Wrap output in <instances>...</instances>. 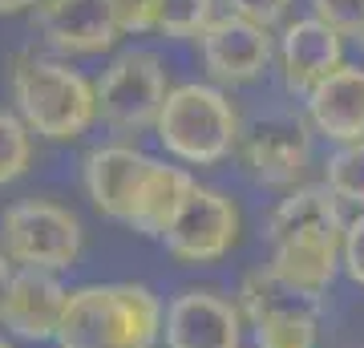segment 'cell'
Wrapping results in <instances>:
<instances>
[{
  "label": "cell",
  "instance_id": "484cf974",
  "mask_svg": "<svg viewBox=\"0 0 364 348\" xmlns=\"http://www.w3.org/2000/svg\"><path fill=\"white\" fill-rule=\"evenodd\" d=\"M13 275H16V268H13V259L0 251V300H4V292H9V284H13Z\"/></svg>",
  "mask_w": 364,
  "mask_h": 348
},
{
  "label": "cell",
  "instance_id": "9a60e30c",
  "mask_svg": "<svg viewBox=\"0 0 364 348\" xmlns=\"http://www.w3.org/2000/svg\"><path fill=\"white\" fill-rule=\"evenodd\" d=\"M340 33L316 21V16H299V21H287L284 33H279V45H275V61H279V78L291 93H308L344 65V53H340Z\"/></svg>",
  "mask_w": 364,
  "mask_h": 348
},
{
  "label": "cell",
  "instance_id": "3957f363",
  "mask_svg": "<svg viewBox=\"0 0 364 348\" xmlns=\"http://www.w3.org/2000/svg\"><path fill=\"white\" fill-rule=\"evenodd\" d=\"M9 90L21 122L49 142H73L97 122V90L69 61L16 53Z\"/></svg>",
  "mask_w": 364,
  "mask_h": 348
},
{
  "label": "cell",
  "instance_id": "9c48e42d",
  "mask_svg": "<svg viewBox=\"0 0 364 348\" xmlns=\"http://www.w3.org/2000/svg\"><path fill=\"white\" fill-rule=\"evenodd\" d=\"M239 227H243V219H239V206L231 194L198 182L158 243L182 268H207V263L231 255V247L239 243Z\"/></svg>",
  "mask_w": 364,
  "mask_h": 348
},
{
  "label": "cell",
  "instance_id": "52a82bcc",
  "mask_svg": "<svg viewBox=\"0 0 364 348\" xmlns=\"http://www.w3.org/2000/svg\"><path fill=\"white\" fill-rule=\"evenodd\" d=\"M97 117L117 134H142L158 126V114L170 97L166 65L150 49H126L102 69L93 81Z\"/></svg>",
  "mask_w": 364,
  "mask_h": 348
},
{
  "label": "cell",
  "instance_id": "e0dca14e",
  "mask_svg": "<svg viewBox=\"0 0 364 348\" xmlns=\"http://www.w3.org/2000/svg\"><path fill=\"white\" fill-rule=\"evenodd\" d=\"M195 186H198V182H195V174H191L186 167H170V162L158 158L154 170L146 174L138 199H134L126 227L138 231V235H146V239H162L166 227L174 223V215L182 211V203L191 199Z\"/></svg>",
  "mask_w": 364,
  "mask_h": 348
},
{
  "label": "cell",
  "instance_id": "8fae6325",
  "mask_svg": "<svg viewBox=\"0 0 364 348\" xmlns=\"http://www.w3.org/2000/svg\"><path fill=\"white\" fill-rule=\"evenodd\" d=\"M198 49H203V65L215 85H251L272 65L275 41L272 28L227 13L207 25V33L198 37Z\"/></svg>",
  "mask_w": 364,
  "mask_h": 348
},
{
  "label": "cell",
  "instance_id": "7402d4cb",
  "mask_svg": "<svg viewBox=\"0 0 364 348\" xmlns=\"http://www.w3.org/2000/svg\"><path fill=\"white\" fill-rule=\"evenodd\" d=\"M109 13H114L117 33H150L158 16V0H105Z\"/></svg>",
  "mask_w": 364,
  "mask_h": 348
},
{
  "label": "cell",
  "instance_id": "7c38bea8",
  "mask_svg": "<svg viewBox=\"0 0 364 348\" xmlns=\"http://www.w3.org/2000/svg\"><path fill=\"white\" fill-rule=\"evenodd\" d=\"M154 162L158 158L142 154L138 146H93L81 158V186H85V199L93 203V211L114 223H126Z\"/></svg>",
  "mask_w": 364,
  "mask_h": 348
},
{
  "label": "cell",
  "instance_id": "d6986e66",
  "mask_svg": "<svg viewBox=\"0 0 364 348\" xmlns=\"http://www.w3.org/2000/svg\"><path fill=\"white\" fill-rule=\"evenodd\" d=\"M210 21H215V0H158L154 28L162 37L186 41V37H203Z\"/></svg>",
  "mask_w": 364,
  "mask_h": 348
},
{
  "label": "cell",
  "instance_id": "7a4b0ae2",
  "mask_svg": "<svg viewBox=\"0 0 364 348\" xmlns=\"http://www.w3.org/2000/svg\"><path fill=\"white\" fill-rule=\"evenodd\" d=\"M166 304L150 284L73 288L57 348H158Z\"/></svg>",
  "mask_w": 364,
  "mask_h": 348
},
{
  "label": "cell",
  "instance_id": "6da1fadb",
  "mask_svg": "<svg viewBox=\"0 0 364 348\" xmlns=\"http://www.w3.org/2000/svg\"><path fill=\"white\" fill-rule=\"evenodd\" d=\"M344 231H348V219L340 211V199L324 182L296 186L267 215V243H272L267 268L296 292L324 300L332 280L340 275Z\"/></svg>",
  "mask_w": 364,
  "mask_h": 348
},
{
  "label": "cell",
  "instance_id": "5b68a950",
  "mask_svg": "<svg viewBox=\"0 0 364 348\" xmlns=\"http://www.w3.org/2000/svg\"><path fill=\"white\" fill-rule=\"evenodd\" d=\"M81 219L53 199H21L0 211V251L21 271L61 275L81 259Z\"/></svg>",
  "mask_w": 364,
  "mask_h": 348
},
{
  "label": "cell",
  "instance_id": "2e32d148",
  "mask_svg": "<svg viewBox=\"0 0 364 348\" xmlns=\"http://www.w3.org/2000/svg\"><path fill=\"white\" fill-rule=\"evenodd\" d=\"M304 117L316 134L328 142H364V69L360 65H340L328 73L308 97H304Z\"/></svg>",
  "mask_w": 364,
  "mask_h": 348
},
{
  "label": "cell",
  "instance_id": "44dd1931",
  "mask_svg": "<svg viewBox=\"0 0 364 348\" xmlns=\"http://www.w3.org/2000/svg\"><path fill=\"white\" fill-rule=\"evenodd\" d=\"M312 16L332 33L364 45V0H312Z\"/></svg>",
  "mask_w": 364,
  "mask_h": 348
},
{
  "label": "cell",
  "instance_id": "30bf717a",
  "mask_svg": "<svg viewBox=\"0 0 364 348\" xmlns=\"http://www.w3.org/2000/svg\"><path fill=\"white\" fill-rule=\"evenodd\" d=\"M243 308L219 288H182L166 304L162 348H243Z\"/></svg>",
  "mask_w": 364,
  "mask_h": 348
},
{
  "label": "cell",
  "instance_id": "d4e9b609",
  "mask_svg": "<svg viewBox=\"0 0 364 348\" xmlns=\"http://www.w3.org/2000/svg\"><path fill=\"white\" fill-rule=\"evenodd\" d=\"M41 0H0V16H16V13H33Z\"/></svg>",
  "mask_w": 364,
  "mask_h": 348
},
{
  "label": "cell",
  "instance_id": "277c9868",
  "mask_svg": "<svg viewBox=\"0 0 364 348\" xmlns=\"http://www.w3.org/2000/svg\"><path fill=\"white\" fill-rule=\"evenodd\" d=\"M158 142L182 167H215L243 142V117L219 85L186 81L174 85L158 114Z\"/></svg>",
  "mask_w": 364,
  "mask_h": 348
},
{
  "label": "cell",
  "instance_id": "ac0fdd59",
  "mask_svg": "<svg viewBox=\"0 0 364 348\" xmlns=\"http://www.w3.org/2000/svg\"><path fill=\"white\" fill-rule=\"evenodd\" d=\"M324 186L340 199V206L364 211V142H344L336 146L324 162Z\"/></svg>",
  "mask_w": 364,
  "mask_h": 348
},
{
  "label": "cell",
  "instance_id": "603a6c76",
  "mask_svg": "<svg viewBox=\"0 0 364 348\" xmlns=\"http://www.w3.org/2000/svg\"><path fill=\"white\" fill-rule=\"evenodd\" d=\"M340 271H344L356 288H364V211L356 219H348L344 247H340Z\"/></svg>",
  "mask_w": 364,
  "mask_h": 348
},
{
  "label": "cell",
  "instance_id": "ffe728a7",
  "mask_svg": "<svg viewBox=\"0 0 364 348\" xmlns=\"http://www.w3.org/2000/svg\"><path fill=\"white\" fill-rule=\"evenodd\" d=\"M33 162V130L21 122V114L0 110V186L16 182Z\"/></svg>",
  "mask_w": 364,
  "mask_h": 348
},
{
  "label": "cell",
  "instance_id": "8992f818",
  "mask_svg": "<svg viewBox=\"0 0 364 348\" xmlns=\"http://www.w3.org/2000/svg\"><path fill=\"white\" fill-rule=\"evenodd\" d=\"M235 300L243 308L255 348H316V340H320V304L324 300L296 292L267 263L251 268L239 280Z\"/></svg>",
  "mask_w": 364,
  "mask_h": 348
},
{
  "label": "cell",
  "instance_id": "4316f807",
  "mask_svg": "<svg viewBox=\"0 0 364 348\" xmlns=\"http://www.w3.org/2000/svg\"><path fill=\"white\" fill-rule=\"evenodd\" d=\"M0 348H13V344H9V340H4V336H0Z\"/></svg>",
  "mask_w": 364,
  "mask_h": 348
},
{
  "label": "cell",
  "instance_id": "ba28073f",
  "mask_svg": "<svg viewBox=\"0 0 364 348\" xmlns=\"http://www.w3.org/2000/svg\"><path fill=\"white\" fill-rule=\"evenodd\" d=\"M239 158L251 182L272 186V191H296L312 162L308 117L291 114V110H267V114L251 117L243 126Z\"/></svg>",
  "mask_w": 364,
  "mask_h": 348
},
{
  "label": "cell",
  "instance_id": "4fadbf2b",
  "mask_svg": "<svg viewBox=\"0 0 364 348\" xmlns=\"http://www.w3.org/2000/svg\"><path fill=\"white\" fill-rule=\"evenodd\" d=\"M69 292L53 271H21L16 268L13 284L0 300V328L16 340H28V344H45V340H57L61 332V320H65L69 308Z\"/></svg>",
  "mask_w": 364,
  "mask_h": 348
},
{
  "label": "cell",
  "instance_id": "cb8c5ba5",
  "mask_svg": "<svg viewBox=\"0 0 364 348\" xmlns=\"http://www.w3.org/2000/svg\"><path fill=\"white\" fill-rule=\"evenodd\" d=\"M223 4H227L235 16H247V21H255V25H263V28H275L287 16V4H291V0H223Z\"/></svg>",
  "mask_w": 364,
  "mask_h": 348
},
{
  "label": "cell",
  "instance_id": "5bb4252c",
  "mask_svg": "<svg viewBox=\"0 0 364 348\" xmlns=\"http://www.w3.org/2000/svg\"><path fill=\"white\" fill-rule=\"evenodd\" d=\"M33 33L49 49L73 57L105 53L122 37L105 0H41L33 9Z\"/></svg>",
  "mask_w": 364,
  "mask_h": 348
}]
</instances>
